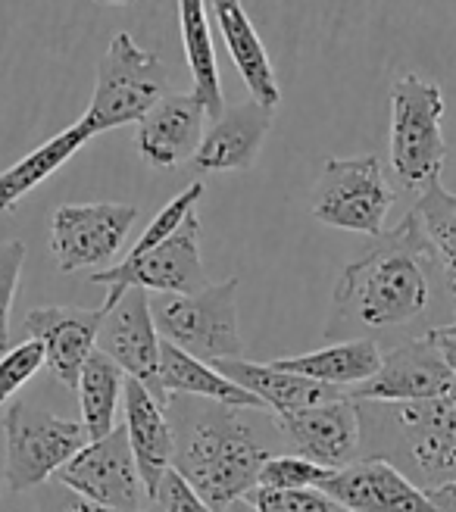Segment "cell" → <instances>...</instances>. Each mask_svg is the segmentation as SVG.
Returning <instances> with one entry per match:
<instances>
[{"label":"cell","mask_w":456,"mask_h":512,"mask_svg":"<svg viewBox=\"0 0 456 512\" xmlns=\"http://www.w3.org/2000/svg\"><path fill=\"white\" fill-rule=\"evenodd\" d=\"M382 356H385V350L375 338H347V341H332L322 350L278 356V360H272V366L316 378V381L332 384V388H341V391H350L378 372Z\"/></svg>","instance_id":"7402d4cb"},{"label":"cell","mask_w":456,"mask_h":512,"mask_svg":"<svg viewBox=\"0 0 456 512\" xmlns=\"http://www.w3.org/2000/svg\"><path fill=\"white\" fill-rule=\"evenodd\" d=\"M435 338H438V344H441V350L447 356V366H450V372L456 378V335H447V331H435Z\"/></svg>","instance_id":"d590c367"},{"label":"cell","mask_w":456,"mask_h":512,"mask_svg":"<svg viewBox=\"0 0 456 512\" xmlns=\"http://www.w3.org/2000/svg\"><path fill=\"white\" fill-rule=\"evenodd\" d=\"M428 497H432L438 512H456V478L432 488V491H428Z\"/></svg>","instance_id":"e575fe53"},{"label":"cell","mask_w":456,"mask_h":512,"mask_svg":"<svg viewBox=\"0 0 456 512\" xmlns=\"http://www.w3.org/2000/svg\"><path fill=\"white\" fill-rule=\"evenodd\" d=\"M160 381H163L166 397L185 394V397L216 400L228 406H247V409H263V413H269L266 403L257 394L244 391L238 381L222 375L213 363L197 360L194 353L175 347L172 341H163V350H160Z\"/></svg>","instance_id":"603a6c76"},{"label":"cell","mask_w":456,"mask_h":512,"mask_svg":"<svg viewBox=\"0 0 456 512\" xmlns=\"http://www.w3.org/2000/svg\"><path fill=\"white\" fill-rule=\"evenodd\" d=\"M179 25H182V44H185V60L191 69L194 94L200 97V104L207 107V116L216 119L225 110V100H222L219 60H216L204 0H179Z\"/></svg>","instance_id":"d4e9b609"},{"label":"cell","mask_w":456,"mask_h":512,"mask_svg":"<svg viewBox=\"0 0 456 512\" xmlns=\"http://www.w3.org/2000/svg\"><path fill=\"white\" fill-rule=\"evenodd\" d=\"M394 207V188L385 178V166L375 153L366 157H328L322 163L313 191V219L338 228L378 238L385 232Z\"/></svg>","instance_id":"52a82bcc"},{"label":"cell","mask_w":456,"mask_h":512,"mask_svg":"<svg viewBox=\"0 0 456 512\" xmlns=\"http://www.w3.org/2000/svg\"><path fill=\"white\" fill-rule=\"evenodd\" d=\"M444 91L416 72L391 85V138L388 157L397 182L407 191H422L441 178L447 160L444 141Z\"/></svg>","instance_id":"277c9868"},{"label":"cell","mask_w":456,"mask_h":512,"mask_svg":"<svg viewBox=\"0 0 456 512\" xmlns=\"http://www.w3.org/2000/svg\"><path fill=\"white\" fill-rule=\"evenodd\" d=\"M200 197H204V182H194L179 197H172L166 207L154 216V222L147 225V232L138 238V244L129 253H125V256H129V260H138V256H144L147 250H154L157 244H163L175 232V228H179L188 219V213L197 210V200Z\"/></svg>","instance_id":"f546056e"},{"label":"cell","mask_w":456,"mask_h":512,"mask_svg":"<svg viewBox=\"0 0 456 512\" xmlns=\"http://www.w3.org/2000/svg\"><path fill=\"white\" fill-rule=\"evenodd\" d=\"M222 375H228L232 381H238L244 391L257 394L272 416H285V413H297V409H307L316 403H328L347 397V391L332 388V384H322L316 378L297 375L288 369H278L272 363H250L244 356H235V360H219L213 363Z\"/></svg>","instance_id":"ffe728a7"},{"label":"cell","mask_w":456,"mask_h":512,"mask_svg":"<svg viewBox=\"0 0 456 512\" xmlns=\"http://www.w3.org/2000/svg\"><path fill=\"white\" fill-rule=\"evenodd\" d=\"M275 107L260 104L257 97L225 107L222 116L210 119L204 141L194 153L197 172H244L257 163L263 141L272 128Z\"/></svg>","instance_id":"ac0fdd59"},{"label":"cell","mask_w":456,"mask_h":512,"mask_svg":"<svg viewBox=\"0 0 456 512\" xmlns=\"http://www.w3.org/2000/svg\"><path fill=\"white\" fill-rule=\"evenodd\" d=\"M25 263L22 241H0V328L10 331V310L19 288V275Z\"/></svg>","instance_id":"d6a6232c"},{"label":"cell","mask_w":456,"mask_h":512,"mask_svg":"<svg viewBox=\"0 0 456 512\" xmlns=\"http://www.w3.org/2000/svg\"><path fill=\"white\" fill-rule=\"evenodd\" d=\"M438 331H447V335H456V285H453V322L447 328H438Z\"/></svg>","instance_id":"74e56055"},{"label":"cell","mask_w":456,"mask_h":512,"mask_svg":"<svg viewBox=\"0 0 456 512\" xmlns=\"http://www.w3.org/2000/svg\"><path fill=\"white\" fill-rule=\"evenodd\" d=\"M7 434V481L13 494L35 491L79 453L91 434L85 422L60 419L32 400H19L4 416Z\"/></svg>","instance_id":"ba28073f"},{"label":"cell","mask_w":456,"mask_h":512,"mask_svg":"<svg viewBox=\"0 0 456 512\" xmlns=\"http://www.w3.org/2000/svg\"><path fill=\"white\" fill-rule=\"evenodd\" d=\"M210 7L216 13L222 41L228 47V57H232L241 82L247 85V94L257 97L266 107H278L282 91H278L275 69H272L266 47L244 10V0H210Z\"/></svg>","instance_id":"44dd1931"},{"label":"cell","mask_w":456,"mask_h":512,"mask_svg":"<svg viewBox=\"0 0 456 512\" xmlns=\"http://www.w3.org/2000/svg\"><path fill=\"white\" fill-rule=\"evenodd\" d=\"M453 322V281L444 275L428 247L413 210L397 228L382 232L375 244L341 269L332 294L328 341L347 338H416Z\"/></svg>","instance_id":"6da1fadb"},{"label":"cell","mask_w":456,"mask_h":512,"mask_svg":"<svg viewBox=\"0 0 456 512\" xmlns=\"http://www.w3.org/2000/svg\"><path fill=\"white\" fill-rule=\"evenodd\" d=\"M91 138H94V132L79 119V122H72L69 128H63L60 135H54L41 147H35L32 153H25V157L19 163H13L7 172H0V216L13 213L16 203L25 194H32L60 166H66Z\"/></svg>","instance_id":"cb8c5ba5"},{"label":"cell","mask_w":456,"mask_h":512,"mask_svg":"<svg viewBox=\"0 0 456 512\" xmlns=\"http://www.w3.org/2000/svg\"><path fill=\"white\" fill-rule=\"evenodd\" d=\"M257 512H350L332 494L322 488H297V491H272V488H253L244 497Z\"/></svg>","instance_id":"f1b7e54d"},{"label":"cell","mask_w":456,"mask_h":512,"mask_svg":"<svg viewBox=\"0 0 456 512\" xmlns=\"http://www.w3.org/2000/svg\"><path fill=\"white\" fill-rule=\"evenodd\" d=\"M154 503L160 506V512H216L175 466L163 475L160 488L154 494Z\"/></svg>","instance_id":"1f68e13d"},{"label":"cell","mask_w":456,"mask_h":512,"mask_svg":"<svg viewBox=\"0 0 456 512\" xmlns=\"http://www.w3.org/2000/svg\"><path fill=\"white\" fill-rule=\"evenodd\" d=\"M10 347V331L7 328H0V353H4Z\"/></svg>","instance_id":"ab89813d"},{"label":"cell","mask_w":456,"mask_h":512,"mask_svg":"<svg viewBox=\"0 0 456 512\" xmlns=\"http://www.w3.org/2000/svg\"><path fill=\"white\" fill-rule=\"evenodd\" d=\"M138 219L129 203H63L50 216V253L60 272L100 269L116 260Z\"/></svg>","instance_id":"30bf717a"},{"label":"cell","mask_w":456,"mask_h":512,"mask_svg":"<svg viewBox=\"0 0 456 512\" xmlns=\"http://www.w3.org/2000/svg\"><path fill=\"white\" fill-rule=\"evenodd\" d=\"M169 94L166 63L138 47L129 32L113 35L107 54L97 63L94 94L82 122L94 135L113 132L122 125H138L157 100Z\"/></svg>","instance_id":"5b68a950"},{"label":"cell","mask_w":456,"mask_h":512,"mask_svg":"<svg viewBox=\"0 0 456 512\" xmlns=\"http://www.w3.org/2000/svg\"><path fill=\"white\" fill-rule=\"evenodd\" d=\"M122 413H125V434H129L141 481L147 488V497L154 500L163 475L172 469L175 425L169 419L166 403H160L138 378H125Z\"/></svg>","instance_id":"d6986e66"},{"label":"cell","mask_w":456,"mask_h":512,"mask_svg":"<svg viewBox=\"0 0 456 512\" xmlns=\"http://www.w3.org/2000/svg\"><path fill=\"white\" fill-rule=\"evenodd\" d=\"M57 481L72 494L122 512H141L144 500H150L125 425H116L104 438L88 441L57 472Z\"/></svg>","instance_id":"8fae6325"},{"label":"cell","mask_w":456,"mask_h":512,"mask_svg":"<svg viewBox=\"0 0 456 512\" xmlns=\"http://www.w3.org/2000/svg\"><path fill=\"white\" fill-rule=\"evenodd\" d=\"M44 512H122V509H110V506L91 503V500L72 494L69 488H63V484H60V491H54L44 500ZM141 512H147V509H141Z\"/></svg>","instance_id":"836d02e7"},{"label":"cell","mask_w":456,"mask_h":512,"mask_svg":"<svg viewBox=\"0 0 456 512\" xmlns=\"http://www.w3.org/2000/svg\"><path fill=\"white\" fill-rule=\"evenodd\" d=\"M125 378L129 375H125L122 366L104 350H94L88 356V363L82 366L75 391H79L82 422L91 434V441L104 438V434H110L116 428V409H119V400L125 391Z\"/></svg>","instance_id":"484cf974"},{"label":"cell","mask_w":456,"mask_h":512,"mask_svg":"<svg viewBox=\"0 0 456 512\" xmlns=\"http://www.w3.org/2000/svg\"><path fill=\"white\" fill-rule=\"evenodd\" d=\"M238 288L241 281L232 275L194 294H160L157 300H150L163 341H172L207 363L244 356V338L238 328Z\"/></svg>","instance_id":"8992f818"},{"label":"cell","mask_w":456,"mask_h":512,"mask_svg":"<svg viewBox=\"0 0 456 512\" xmlns=\"http://www.w3.org/2000/svg\"><path fill=\"white\" fill-rule=\"evenodd\" d=\"M97 350L113 356L125 375L138 378L150 394L169 406V397L160 381L163 335L157 328L144 288L138 285L125 288L113 306H104V325H100L97 335Z\"/></svg>","instance_id":"4fadbf2b"},{"label":"cell","mask_w":456,"mask_h":512,"mask_svg":"<svg viewBox=\"0 0 456 512\" xmlns=\"http://www.w3.org/2000/svg\"><path fill=\"white\" fill-rule=\"evenodd\" d=\"M104 325V306L82 310V306H38L25 316L29 338L41 341L44 366L50 369L63 388L79 384L82 366L97 350V335Z\"/></svg>","instance_id":"e0dca14e"},{"label":"cell","mask_w":456,"mask_h":512,"mask_svg":"<svg viewBox=\"0 0 456 512\" xmlns=\"http://www.w3.org/2000/svg\"><path fill=\"white\" fill-rule=\"evenodd\" d=\"M275 422L291 453L307 456L325 469H344L357 463L363 453L360 406L353 397H338L297 409V413L275 416Z\"/></svg>","instance_id":"5bb4252c"},{"label":"cell","mask_w":456,"mask_h":512,"mask_svg":"<svg viewBox=\"0 0 456 512\" xmlns=\"http://www.w3.org/2000/svg\"><path fill=\"white\" fill-rule=\"evenodd\" d=\"M363 447L391 459L419 488L456 478V391L432 400H357Z\"/></svg>","instance_id":"3957f363"},{"label":"cell","mask_w":456,"mask_h":512,"mask_svg":"<svg viewBox=\"0 0 456 512\" xmlns=\"http://www.w3.org/2000/svg\"><path fill=\"white\" fill-rule=\"evenodd\" d=\"M94 4H104V7H129L135 0H94Z\"/></svg>","instance_id":"f35d334b"},{"label":"cell","mask_w":456,"mask_h":512,"mask_svg":"<svg viewBox=\"0 0 456 512\" xmlns=\"http://www.w3.org/2000/svg\"><path fill=\"white\" fill-rule=\"evenodd\" d=\"M166 409L175 425L172 466L216 512H225L257 488L272 447L260 425L250 422L247 406L175 394Z\"/></svg>","instance_id":"7a4b0ae2"},{"label":"cell","mask_w":456,"mask_h":512,"mask_svg":"<svg viewBox=\"0 0 456 512\" xmlns=\"http://www.w3.org/2000/svg\"><path fill=\"white\" fill-rule=\"evenodd\" d=\"M94 285L107 288L104 306H113L125 288H144L157 294H194L200 288L210 285L204 260H200V216L197 210L188 213V219L175 228V232L157 244L154 250H147L138 260L122 256L119 263L97 269L91 275Z\"/></svg>","instance_id":"9c48e42d"},{"label":"cell","mask_w":456,"mask_h":512,"mask_svg":"<svg viewBox=\"0 0 456 512\" xmlns=\"http://www.w3.org/2000/svg\"><path fill=\"white\" fill-rule=\"evenodd\" d=\"M41 366H44V347L35 338L0 353V406L10 403L41 372Z\"/></svg>","instance_id":"4dcf8cb0"},{"label":"cell","mask_w":456,"mask_h":512,"mask_svg":"<svg viewBox=\"0 0 456 512\" xmlns=\"http://www.w3.org/2000/svg\"><path fill=\"white\" fill-rule=\"evenodd\" d=\"M319 488L350 512H438L428 491L382 456H366L335 469Z\"/></svg>","instance_id":"9a60e30c"},{"label":"cell","mask_w":456,"mask_h":512,"mask_svg":"<svg viewBox=\"0 0 456 512\" xmlns=\"http://www.w3.org/2000/svg\"><path fill=\"white\" fill-rule=\"evenodd\" d=\"M453 391H456V378L447 366V356L435 338V331H428V335H416L388 347L378 372L363 384H357V388H350L347 397L403 403V400H432Z\"/></svg>","instance_id":"7c38bea8"},{"label":"cell","mask_w":456,"mask_h":512,"mask_svg":"<svg viewBox=\"0 0 456 512\" xmlns=\"http://www.w3.org/2000/svg\"><path fill=\"white\" fill-rule=\"evenodd\" d=\"M225 512H257V509H253V506H250L247 500H235V503H232V506H228Z\"/></svg>","instance_id":"8d00e7d4"},{"label":"cell","mask_w":456,"mask_h":512,"mask_svg":"<svg viewBox=\"0 0 456 512\" xmlns=\"http://www.w3.org/2000/svg\"><path fill=\"white\" fill-rule=\"evenodd\" d=\"M207 107L200 104L194 91H169L157 100L138 128H135V150L150 169H179L194 160V153L207 132Z\"/></svg>","instance_id":"2e32d148"},{"label":"cell","mask_w":456,"mask_h":512,"mask_svg":"<svg viewBox=\"0 0 456 512\" xmlns=\"http://www.w3.org/2000/svg\"><path fill=\"white\" fill-rule=\"evenodd\" d=\"M413 216L419 219L422 235L435 250L444 275L456 285V194L441 185V178H435L419 191Z\"/></svg>","instance_id":"4316f807"},{"label":"cell","mask_w":456,"mask_h":512,"mask_svg":"<svg viewBox=\"0 0 456 512\" xmlns=\"http://www.w3.org/2000/svg\"><path fill=\"white\" fill-rule=\"evenodd\" d=\"M332 472L335 469H325L300 453H272L260 469V488H272V491L319 488Z\"/></svg>","instance_id":"83f0119b"}]
</instances>
